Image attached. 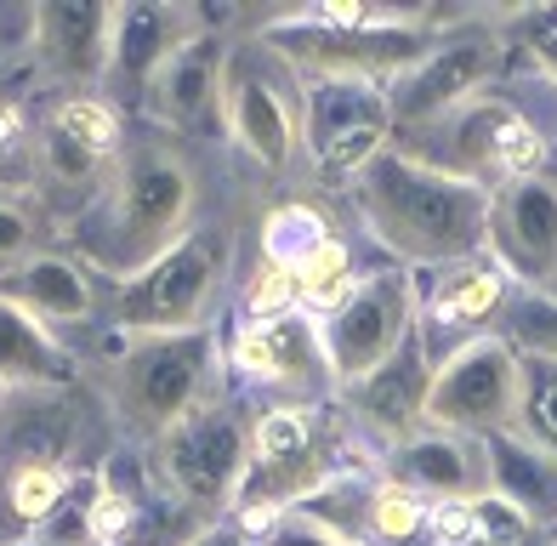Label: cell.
Listing matches in <instances>:
<instances>
[{"label": "cell", "instance_id": "4", "mask_svg": "<svg viewBox=\"0 0 557 546\" xmlns=\"http://www.w3.org/2000/svg\"><path fill=\"white\" fill-rule=\"evenodd\" d=\"M506 63H512V40H506V12H461L455 23H444L438 40L398 74L387 86L393 97V126L421 132L444 120L449 109L472 103L506 80Z\"/></svg>", "mask_w": 557, "mask_h": 546}, {"label": "cell", "instance_id": "5", "mask_svg": "<svg viewBox=\"0 0 557 546\" xmlns=\"http://www.w3.org/2000/svg\"><path fill=\"white\" fill-rule=\"evenodd\" d=\"M227 268H234V239L222 228H194L176 251H165L154 268L132 285H114L109 325L120 336H188L211 331V313L222 302Z\"/></svg>", "mask_w": 557, "mask_h": 546}, {"label": "cell", "instance_id": "24", "mask_svg": "<svg viewBox=\"0 0 557 546\" xmlns=\"http://www.w3.org/2000/svg\"><path fill=\"white\" fill-rule=\"evenodd\" d=\"M512 433L557 461V353H523V399Z\"/></svg>", "mask_w": 557, "mask_h": 546}, {"label": "cell", "instance_id": "3", "mask_svg": "<svg viewBox=\"0 0 557 546\" xmlns=\"http://www.w3.org/2000/svg\"><path fill=\"white\" fill-rule=\"evenodd\" d=\"M222 376V342L216 331L188 336H125L114 359V410L132 433L165 438L176 421H188L211 399Z\"/></svg>", "mask_w": 557, "mask_h": 546}, {"label": "cell", "instance_id": "21", "mask_svg": "<svg viewBox=\"0 0 557 546\" xmlns=\"http://www.w3.org/2000/svg\"><path fill=\"white\" fill-rule=\"evenodd\" d=\"M490 444V479H495V495L506 507H518L535 530H552L557 535V461L535 444H523L518 433H500V438H484Z\"/></svg>", "mask_w": 557, "mask_h": 546}, {"label": "cell", "instance_id": "11", "mask_svg": "<svg viewBox=\"0 0 557 546\" xmlns=\"http://www.w3.org/2000/svg\"><path fill=\"white\" fill-rule=\"evenodd\" d=\"M227 370L245 387L278 393L285 405H324L342 399L331 353H324V331L308 308H285V313H257L245 319L227 342Z\"/></svg>", "mask_w": 557, "mask_h": 546}, {"label": "cell", "instance_id": "29", "mask_svg": "<svg viewBox=\"0 0 557 546\" xmlns=\"http://www.w3.org/2000/svg\"><path fill=\"white\" fill-rule=\"evenodd\" d=\"M541 296H546V302H557V285H552V290H541Z\"/></svg>", "mask_w": 557, "mask_h": 546}, {"label": "cell", "instance_id": "12", "mask_svg": "<svg viewBox=\"0 0 557 546\" xmlns=\"http://www.w3.org/2000/svg\"><path fill=\"white\" fill-rule=\"evenodd\" d=\"M490 257L506 268V280L529 296L557 285V165L495 188Z\"/></svg>", "mask_w": 557, "mask_h": 546}, {"label": "cell", "instance_id": "20", "mask_svg": "<svg viewBox=\"0 0 557 546\" xmlns=\"http://www.w3.org/2000/svg\"><path fill=\"white\" fill-rule=\"evenodd\" d=\"M74 364L52 325L23 308L12 290H0V399L7 393H35V387H69Z\"/></svg>", "mask_w": 557, "mask_h": 546}, {"label": "cell", "instance_id": "18", "mask_svg": "<svg viewBox=\"0 0 557 546\" xmlns=\"http://www.w3.org/2000/svg\"><path fill=\"white\" fill-rule=\"evenodd\" d=\"M227 46L216 29L206 35H194L183 52H176L160 74H154V86H148L143 103L154 109L160 126L171 132H194V126H206V120H222V74H227Z\"/></svg>", "mask_w": 557, "mask_h": 546}, {"label": "cell", "instance_id": "7", "mask_svg": "<svg viewBox=\"0 0 557 546\" xmlns=\"http://www.w3.org/2000/svg\"><path fill=\"white\" fill-rule=\"evenodd\" d=\"M319 331H324V353H331L336 387L342 393L359 387L421 336V280L398 262L370 268L347 290V302L319 319Z\"/></svg>", "mask_w": 557, "mask_h": 546}, {"label": "cell", "instance_id": "1", "mask_svg": "<svg viewBox=\"0 0 557 546\" xmlns=\"http://www.w3.org/2000/svg\"><path fill=\"white\" fill-rule=\"evenodd\" d=\"M347 194H352V211L370 228V239L410 273L416 268L438 273L455 262L490 257V200L495 194L404 154L398 142L387 154H375L347 183Z\"/></svg>", "mask_w": 557, "mask_h": 546}, {"label": "cell", "instance_id": "28", "mask_svg": "<svg viewBox=\"0 0 557 546\" xmlns=\"http://www.w3.org/2000/svg\"><path fill=\"white\" fill-rule=\"evenodd\" d=\"M183 546H250V541H245V530H216V524H206V530H194Z\"/></svg>", "mask_w": 557, "mask_h": 546}, {"label": "cell", "instance_id": "10", "mask_svg": "<svg viewBox=\"0 0 557 546\" xmlns=\"http://www.w3.org/2000/svg\"><path fill=\"white\" fill-rule=\"evenodd\" d=\"M393 142L398 126L382 80H301V148L331 188H347Z\"/></svg>", "mask_w": 557, "mask_h": 546}, {"label": "cell", "instance_id": "19", "mask_svg": "<svg viewBox=\"0 0 557 546\" xmlns=\"http://www.w3.org/2000/svg\"><path fill=\"white\" fill-rule=\"evenodd\" d=\"M0 290H12L23 308H35L46 325H86V319L103 308L97 296V273L81 257H63V251H35L23 268L0 273Z\"/></svg>", "mask_w": 557, "mask_h": 546}, {"label": "cell", "instance_id": "13", "mask_svg": "<svg viewBox=\"0 0 557 546\" xmlns=\"http://www.w3.org/2000/svg\"><path fill=\"white\" fill-rule=\"evenodd\" d=\"M114 23H120V7H109V0H40L35 35H29L40 74L58 80L63 91H103Z\"/></svg>", "mask_w": 557, "mask_h": 546}, {"label": "cell", "instance_id": "16", "mask_svg": "<svg viewBox=\"0 0 557 546\" xmlns=\"http://www.w3.org/2000/svg\"><path fill=\"white\" fill-rule=\"evenodd\" d=\"M382 473L404 489H416L421 501H484L495 495L490 479V444L484 438H461V433H438L421 427L404 444L382 456Z\"/></svg>", "mask_w": 557, "mask_h": 546}, {"label": "cell", "instance_id": "17", "mask_svg": "<svg viewBox=\"0 0 557 546\" xmlns=\"http://www.w3.org/2000/svg\"><path fill=\"white\" fill-rule=\"evenodd\" d=\"M433 370H438L433 353H426V342L416 336L393 364H382L370 382L347 387L342 399L352 405V421H359V427H370V433L393 450V444H404L410 433L426 427V387H433Z\"/></svg>", "mask_w": 557, "mask_h": 546}, {"label": "cell", "instance_id": "6", "mask_svg": "<svg viewBox=\"0 0 557 546\" xmlns=\"http://www.w3.org/2000/svg\"><path fill=\"white\" fill-rule=\"evenodd\" d=\"M222 126L262 171H290L301 148V74L262 35L239 40L222 74Z\"/></svg>", "mask_w": 557, "mask_h": 546}, {"label": "cell", "instance_id": "2", "mask_svg": "<svg viewBox=\"0 0 557 546\" xmlns=\"http://www.w3.org/2000/svg\"><path fill=\"white\" fill-rule=\"evenodd\" d=\"M199 183L183 148L171 142H137L125 148L120 177L91 211V228L81 234V262L109 285H132L176 251L194 234Z\"/></svg>", "mask_w": 557, "mask_h": 546}, {"label": "cell", "instance_id": "15", "mask_svg": "<svg viewBox=\"0 0 557 546\" xmlns=\"http://www.w3.org/2000/svg\"><path fill=\"white\" fill-rule=\"evenodd\" d=\"M206 29L211 23L194 7H183V0H137V7H120L103 97L109 103H143L148 86H154V74Z\"/></svg>", "mask_w": 557, "mask_h": 546}, {"label": "cell", "instance_id": "26", "mask_svg": "<svg viewBox=\"0 0 557 546\" xmlns=\"http://www.w3.org/2000/svg\"><path fill=\"white\" fill-rule=\"evenodd\" d=\"M35 234H40L35 211L17 194H0V273H12L35 257Z\"/></svg>", "mask_w": 557, "mask_h": 546}, {"label": "cell", "instance_id": "27", "mask_svg": "<svg viewBox=\"0 0 557 546\" xmlns=\"http://www.w3.org/2000/svg\"><path fill=\"white\" fill-rule=\"evenodd\" d=\"M262 546H359V541H347L342 530L319 524L313 512H290V518H278V524L262 535Z\"/></svg>", "mask_w": 557, "mask_h": 546}, {"label": "cell", "instance_id": "23", "mask_svg": "<svg viewBox=\"0 0 557 546\" xmlns=\"http://www.w3.org/2000/svg\"><path fill=\"white\" fill-rule=\"evenodd\" d=\"M324 239H336V228H331V216H324L319 206H301V200L296 206H278L262 222V262L296 280V268L308 262Z\"/></svg>", "mask_w": 557, "mask_h": 546}, {"label": "cell", "instance_id": "30", "mask_svg": "<svg viewBox=\"0 0 557 546\" xmlns=\"http://www.w3.org/2000/svg\"><path fill=\"white\" fill-rule=\"evenodd\" d=\"M552 546H557V535H552Z\"/></svg>", "mask_w": 557, "mask_h": 546}, {"label": "cell", "instance_id": "9", "mask_svg": "<svg viewBox=\"0 0 557 546\" xmlns=\"http://www.w3.org/2000/svg\"><path fill=\"white\" fill-rule=\"evenodd\" d=\"M518 399H523V353L495 331L438 359L433 387H426V427L461 438H500L518 427Z\"/></svg>", "mask_w": 557, "mask_h": 546}, {"label": "cell", "instance_id": "8", "mask_svg": "<svg viewBox=\"0 0 557 546\" xmlns=\"http://www.w3.org/2000/svg\"><path fill=\"white\" fill-rule=\"evenodd\" d=\"M250 427H257V421H245L227 393H211L188 421H176L160 438L165 489L183 507H194L199 518H211V524L222 512H234L239 484L250 473Z\"/></svg>", "mask_w": 557, "mask_h": 546}, {"label": "cell", "instance_id": "14", "mask_svg": "<svg viewBox=\"0 0 557 546\" xmlns=\"http://www.w3.org/2000/svg\"><path fill=\"white\" fill-rule=\"evenodd\" d=\"M512 302H518L512 280H506V268L495 257H472V262L426 273V285H421V342H426V353H438V336H449L444 353H455V347H467L478 336H495L490 325L500 313H512Z\"/></svg>", "mask_w": 557, "mask_h": 546}, {"label": "cell", "instance_id": "25", "mask_svg": "<svg viewBox=\"0 0 557 546\" xmlns=\"http://www.w3.org/2000/svg\"><path fill=\"white\" fill-rule=\"evenodd\" d=\"M35 148H40V114L12 86H0V194L23 177L35 183Z\"/></svg>", "mask_w": 557, "mask_h": 546}, {"label": "cell", "instance_id": "22", "mask_svg": "<svg viewBox=\"0 0 557 546\" xmlns=\"http://www.w3.org/2000/svg\"><path fill=\"white\" fill-rule=\"evenodd\" d=\"M46 126H58L63 137L97 148L109 160H125V120H120V103H109L103 91H63L40 109Z\"/></svg>", "mask_w": 557, "mask_h": 546}]
</instances>
